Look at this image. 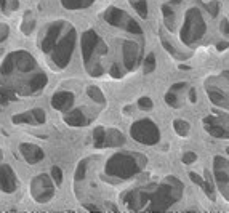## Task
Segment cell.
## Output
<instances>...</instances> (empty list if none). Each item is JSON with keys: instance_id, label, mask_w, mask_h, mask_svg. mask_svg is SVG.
I'll return each instance as SVG.
<instances>
[{"instance_id": "6da1fadb", "label": "cell", "mask_w": 229, "mask_h": 213, "mask_svg": "<svg viewBox=\"0 0 229 213\" xmlns=\"http://www.w3.org/2000/svg\"><path fill=\"white\" fill-rule=\"evenodd\" d=\"M63 103L71 104V103H72V95H58V96H54L53 106H56V108H63Z\"/></svg>"}, {"instance_id": "7a4b0ae2", "label": "cell", "mask_w": 229, "mask_h": 213, "mask_svg": "<svg viewBox=\"0 0 229 213\" xmlns=\"http://www.w3.org/2000/svg\"><path fill=\"white\" fill-rule=\"evenodd\" d=\"M175 128L176 130H178V133H180V135H186V133H187V128H189V127H187V123L186 122H183V120H176V122H175Z\"/></svg>"}, {"instance_id": "3957f363", "label": "cell", "mask_w": 229, "mask_h": 213, "mask_svg": "<svg viewBox=\"0 0 229 213\" xmlns=\"http://www.w3.org/2000/svg\"><path fill=\"white\" fill-rule=\"evenodd\" d=\"M154 67V54H149L146 59V72H151Z\"/></svg>"}, {"instance_id": "277c9868", "label": "cell", "mask_w": 229, "mask_h": 213, "mask_svg": "<svg viewBox=\"0 0 229 213\" xmlns=\"http://www.w3.org/2000/svg\"><path fill=\"white\" fill-rule=\"evenodd\" d=\"M135 6H136V10L139 11V15L141 16H146V2H138V3H135Z\"/></svg>"}, {"instance_id": "5b68a950", "label": "cell", "mask_w": 229, "mask_h": 213, "mask_svg": "<svg viewBox=\"0 0 229 213\" xmlns=\"http://www.w3.org/2000/svg\"><path fill=\"white\" fill-rule=\"evenodd\" d=\"M139 106H141V108H151L152 103H151V99H149V98H141V99H139Z\"/></svg>"}, {"instance_id": "8992f818", "label": "cell", "mask_w": 229, "mask_h": 213, "mask_svg": "<svg viewBox=\"0 0 229 213\" xmlns=\"http://www.w3.org/2000/svg\"><path fill=\"white\" fill-rule=\"evenodd\" d=\"M184 163H192V160H196V154H186V156L183 157Z\"/></svg>"}, {"instance_id": "52a82bcc", "label": "cell", "mask_w": 229, "mask_h": 213, "mask_svg": "<svg viewBox=\"0 0 229 213\" xmlns=\"http://www.w3.org/2000/svg\"><path fill=\"white\" fill-rule=\"evenodd\" d=\"M53 178L58 181V183H61V170L59 168H56V167L53 168Z\"/></svg>"}, {"instance_id": "ba28073f", "label": "cell", "mask_w": 229, "mask_h": 213, "mask_svg": "<svg viewBox=\"0 0 229 213\" xmlns=\"http://www.w3.org/2000/svg\"><path fill=\"white\" fill-rule=\"evenodd\" d=\"M191 101H196V91L191 90Z\"/></svg>"}, {"instance_id": "9c48e42d", "label": "cell", "mask_w": 229, "mask_h": 213, "mask_svg": "<svg viewBox=\"0 0 229 213\" xmlns=\"http://www.w3.org/2000/svg\"><path fill=\"white\" fill-rule=\"evenodd\" d=\"M184 85H186V84H183V82H181V84H176V85H175V87H173V88H175V90H178V88L184 87Z\"/></svg>"}]
</instances>
